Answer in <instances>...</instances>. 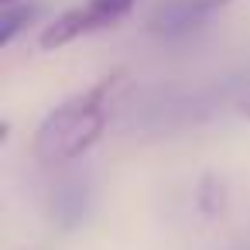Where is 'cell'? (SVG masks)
<instances>
[{
	"mask_svg": "<svg viewBox=\"0 0 250 250\" xmlns=\"http://www.w3.org/2000/svg\"><path fill=\"white\" fill-rule=\"evenodd\" d=\"M117 86V76L89 86L86 93L65 100L62 106H55L38 134H35V158L45 165V168H59V165H69L76 158H83L106 130V120H110V93Z\"/></svg>",
	"mask_w": 250,
	"mask_h": 250,
	"instance_id": "cell-1",
	"label": "cell"
},
{
	"mask_svg": "<svg viewBox=\"0 0 250 250\" xmlns=\"http://www.w3.org/2000/svg\"><path fill=\"white\" fill-rule=\"evenodd\" d=\"M134 4H137V0H89V4H83V7H72V11L59 14L42 31L38 45L45 52H52V48H62V45H69V42H76L83 35L113 28V24H120L134 11Z\"/></svg>",
	"mask_w": 250,
	"mask_h": 250,
	"instance_id": "cell-2",
	"label": "cell"
},
{
	"mask_svg": "<svg viewBox=\"0 0 250 250\" xmlns=\"http://www.w3.org/2000/svg\"><path fill=\"white\" fill-rule=\"evenodd\" d=\"M229 0H158L147 14V31L158 38H182L202 28Z\"/></svg>",
	"mask_w": 250,
	"mask_h": 250,
	"instance_id": "cell-3",
	"label": "cell"
},
{
	"mask_svg": "<svg viewBox=\"0 0 250 250\" xmlns=\"http://www.w3.org/2000/svg\"><path fill=\"white\" fill-rule=\"evenodd\" d=\"M89 202H93V188L83 175H72V178H62L52 192V219L55 226L62 229H76L86 212H89Z\"/></svg>",
	"mask_w": 250,
	"mask_h": 250,
	"instance_id": "cell-4",
	"label": "cell"
},
{
	"mask_svg": "<svg viewBox=\"0 0 250 250\" xmlns=\"http://www.w3.org/2000/svg\"><path fill=\"white\" fill-rule=\"evenodd\" d=\"M35 18H38V7L35 4H11V7H4V21H0V45H11Z\"/></svg>",
	"mask_w": 250,
	"mask_h": 250,
	"instance_id": "cell-5",
	"label": "cell"
},
{
	"mask_svg": "<svg viewBox=\"0 0 250 250\" xmlns=\"http://www.w3.org/2000/svg\"><path fill=\"white\" fill-rule=\"evenodd\" d=\"M240 113L250 120V89H247V93H243V100H240Z\"/></svg>",
	"mask_w": 250,
	"mask_h": 250,
	"instance_id": "cell-6",
	"label": "cell"
},
{
	"mask_svg": "<svg viewBox=\"0 0 250 250\" xmlns=\"http://www.w3.org/2000/svg\"><path fill=\"white\" fill-rule=\"evenodd\" d=\"M11 4H18V0H4V7H11Z\"/></svg>",
	"mask_w": 250,
	"mask_h": 250,
	"instance_id": "cell-7",
	"label": "cell"
}]
</instances>
